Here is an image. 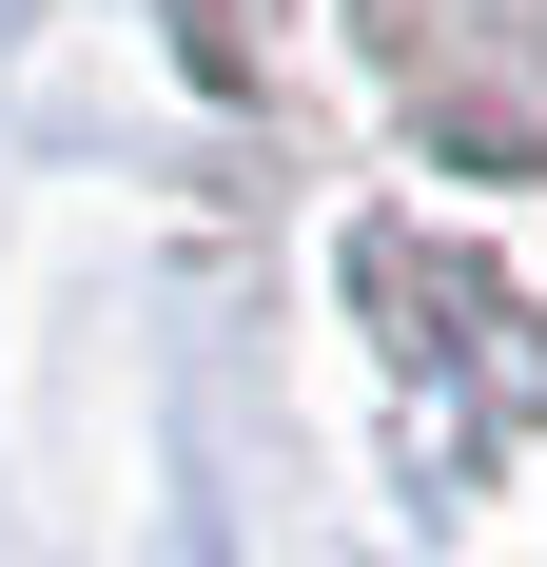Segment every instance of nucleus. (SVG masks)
Here are the masks:
<instances>
[{"label": "nucleus", "instance_id": "1", "mask_svg": "<svg viewBox=\"0 0 547 567\" xmlns=\"http://www.w3.org/2000/svg\"><path fill=\"white\" fill-rule=\"evenodd\" d=\"M157 20H176V59H196L216 99H235V79H255V20H235V0H157Z\"/></svg>", "mask_w": 547, "mask_h": 567}]
</instances>
